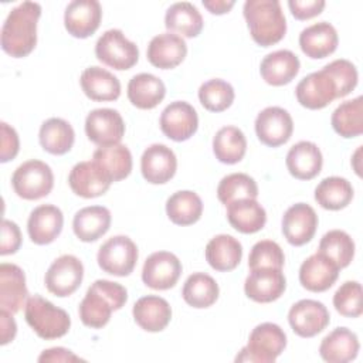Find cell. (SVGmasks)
<instances>
[{
  "label": "cell",
  "instance_id": "6da1fadb",
  "mask_svg": "<svg viewBox=\"0 0 363 363\" xmlns=\"http://www.w3.org/2000/svg\"><path fill=\"white\" fill-rule=\"evenodd\" d=\"M41 6L23 1L6 17L1 27V48L13 58L27 57L37 44V23Z\"/></svg>",
  "mask_w": 363,
  "mask_h": 363
},
{
  "label": "cell",
  "instance_id": "7a4b0ae2",
  "mask_svg": "<svg viewBox=\"0 0 363 363\" xmlns=\"http://www.w3.org/2000/svg\"><path fill=\"white\" fill-rule=\"evenodd\" d=\"M128 301V291L118 282L96 279L79 303L81 322L92 329L104 328L113 311H119Z\"/></svg>",
  "mask_w": 363,
  "mask_h": 363
},
{
  "label": "cell",
  "instance_id": "3957f363",
  "mask_svg": "<svg viewBox=\"0 0 363 363\" xmlns=\"http://www.w3.org/2000/svg\"><path fill=\"white\" fill-rule=\"evenodd\" d=\"M252 40L261 47L279 43L286 33V18L278 0H247L242 7Z\"/></svg>",
  "mask_w": 363,
  "mask_h": 363
},
{
  "label": "cell",
  "instance_id": "277c9868",
  "mask_svg": "<svg viewBox=\"0 0 363 363\" xmlns=\"http://www.w3.org/2000/svg\"><path fill=\"white\" fill-rule=\"evenodd\" d=\"M24 316L37 336L45 340L62 337L71 328L69 315L41 295H33L27 299Z\"/></svg>",
  "mask_w": 363,
  "mask_h": 363
},
{
  "label": "cell",
  "instance_id": "5b68a950",
  "mask_svg": "<svg viewBox=\"0 0 363 363\" xmlns=\"http://www.w3.org/2000/svg\"><path fill=\"white\" fill-rule=\"evenodd\" d=\"M286 347V335L281 326L271 322L257 325L250 333L248 343L237 354L235 362L274 363Z\"/></svg>",
  "mask_w": 363,
  "mask_h": 363
},
{
  "label": "cell",
  "instance_id": "8992f818",
  "mask_svg": "<svg viewBox=\"0 0 363 363\" xmlns=\"http://www.w3.org/2000/svg\"><path fill=\"white\" fill-rule=\"evenodd\" d=\"M11 186L18 197L24 200H38L51 193L54 174L45 162L31 159L21 163L14 170Z\"/></svg>",
  "mask_w": 363,
  "mask_h": 363
},
{
  "label": "cell",
  "instance_id": "52a82bcc",
  "mask_svg": "<svg viewBox=\"0 0 363 363\" xmlns=\"http://www.w3.org/2000/svg\"><path fill=\"white\" fill-rule=\"evenodd\" d=\"M96 58L118 71L132 68L139 60L138 45L118 28L106 30L95 44Z\"/></svg>",
  "mask_w": 363,
  "mask_h": 363
},
{
  "label": "cell",
  "instance_id": "ba28073f",
  "mask_svg": "<svg viewBox=\"0 0 363 363\" xmlns=\"http://www.w3.org/2000/svg\"><path fill=\"white\" fill-rule=\"evenodd\" d=\"M138 257V247L129 237L115 235L99 247L96 261L104 272L115 277H128L133 271Z\"/></svg>",
  "mask_w": 363,
  "mask_h": 363
},
{
  "label": "cell",
  "instance_id": "9c48e42d",
  "mask_svg": "<svg viewBox=\"0 0 363 363\" xmlns=\"http://www.w3.org/2000/svg\"><path fill=\"white\" fill-rule=\"evenodd\" d=\"M84 278V265L79 258L71 254L58 257L47 269L44 284L47 289L60 298L72 295Z\"/></svg>",
  "mask_w": 363,
  "mask_h": 363
},
{
  "label": "cell",
  "instance_id": "30bf717a",
  "mask_svg": "<svg viewBox=\"0 0 363 363\" xmlns=\"http://www.w3.org/2000/svg\"><path fill=\"white\" fill-rule=\"evenodd\" d=\"M294 132V121L289 112L281 106H268L255 118V133L261 143L278 147L286 143Z\"/></svg>",
  "mask_w": 363,
  "mask_h": 363
},
{
  "label": "cell",
  "instance_id": "8fae6325",
  "mask_svg": "<svg viewBox=\"0 0 363 363\" xmlns=\"http://www.w3.org/2000/svg\"><path fill=\"white\" fill-rule=\"evenodd\" d=\"M180 259L169 251L150 254L142 268V281L146 286L157 291L173 288L182 274Z\"/></svg>",
  "mask_w": 363,
  "mask_h": 363
},
{
  "label": "cell",
  "instance_id": "7c38bea8",
  "mask_svg": "<svg viewBox=\"0 0 363 363\" xmlns=\"http://www.w3.org/2000/svg\"><path fill=\"white\" fill-rule=\"evenodd\" d=\"M295 95L298 102L308 109H322L337 98V88L332 75L319 69L302 78L296 85Z\"/></svg>",
  "mask_w": 363,
  "mask_h": 363
},
{
  "label": "cell",
  "instance_id": "4fadbf2b",
  "mask_svg": "<svg viewBox=\"0 0 363 363\" xmlns=\"http://www.w3.org/2000/svg\"><path fill=\"white\" fill-rule=\"evenodd\" d=\"M85 133L98 146L118 145L125 135V122L121 113L111 108H98L85 119Z\"/></svg>",
  "mask_w": 363,
  "mask_h": 363
},
{
  "label": "cell",
  "instance_id": "5bb4252c",
  "mask_svg": "<svg viewBox=\"0 0 363 363\" xmlns=\"http://www.w3.org/2000/svg\"><path fill=\"white\" fill-rule=\"evenodd\" d=\"M112 183L111 176L95 160L77 163L68 174L71 190L84 199H94L105 194Z\"/></svg>",
  "mask_w": 363,
  "mask_h": 363
},
{
  "label": "cell",
  "instance_id": "9a60e30c",
  "mask_svg": "<svg viewBox=\"0 0 363 363\" xmlns=\"http://www.w3.org/2000/svg\"><path fill=\"white\" fill-rule=\"evenodd\" d=\"M288 322L292 330L301 337H313L330 322L328 308L315 299H301L288 312Z\"/></svg>",
  "mask_w": 363,
  "mask_h": 363
},
{
  "label": "cell",
  "instance_id": "2e32d148",
  "mask_svg": "<svg viewBox=\"0 0 363 363\" xmlns=\"http://www.w3.org/2000/svg\"><path fill=\"white\" fill-rule=\"evenodd\" d=\"M162 132L174 142L190 139L199 128V116L196 109L186 101L170 102L159 119Z\"/></svg>",
  "mask_w": 363,
  "mask_h": 363
},
{
  "label": "cell",
  "instance_id": "e0dca14e",
  "mask_svg": "<svg viewBox=\"0 0 363 363\" xmlns=\"http://www.w3.org/2000/svg\"><path fill=\"white\" fill-rule=\"evenodd\" d=\"M286 288V279L281 268L251 269L244 282L245 295L258 303L277 301Z\"/></svg>",
  "mask_w": 363,
  "mask_h": 363
},
{
  "label": "cell",
  "instance_id": "ac0fdd59",
  "mask_svg": "<svg viewBox=\"0 0 363 363\" xmlns=\"http://www.w3.org/2000/svg\"><path fill=\"white\" fill-rule=\"evenodd\" d=\"M318 223V214L309 204L296 203L282 216V234L291 245L301 247L313 238Z\"/></svg>",
  "mask_w": 363,
  "mask_h": 363
},
{
  "label": "cell",
  "instance_id": "d6986e66",
  "mask_svg": "<svg viewBox=\"0 0 363 363\" xmlns=\"http://www.w3.org/2000/svg\"><path fill=\"white\" fill-rule=\"evenodd\" d=\"M102 18V7L96 0H74L68 3L64 13V26L75 38L92 35Z\"/></svg>",
  "mask_w": 363,
  "mask_h": 363
},
{
  "label": "cell",
  "instance_id": "ffe728a7",
  "mask_svg": "<svg viewBox=\"0 0 363 363\" xmlns=\"http://www.w3.org/2000/svg\"><path fill=\"white\" fill-rule=\"evenodd\" d=\"M177 159L174 152L162 143L147 146L140 157L142 176L147 183L164 184L176 173Z\"/></svg>",
  "mask_w": 363,
  "mask_h": 363
},
{
  "label": "cell",
  "instance_id": "44dd1931",
  "mask_svg": "<svg viewBox=\"0 0 363 363\" xmlns=\"http://www.w3.org/2000/svg\"><path fill=\"white\" fill-rule=\"evenodd\" d=\"M187 55V44L174 33H162L155 35L146 50L149 62L160 69L176 68Z\"/></svg>",
  "mask_w": 363,
  "mask_h": 363
},
{
  "label": "cell",
  "instance_id": "7402d4cb",
  "mask_svg": "<svg viewBox=\"0 0 363 363\" xmlns=\"http://www.w3.org/2000/svg\"><path fill=\"white\" fill-rule=\"evenodd\" d=\"M64 216L54 204H41L35 207L28 217L27 231L30 240L37 245L51 244L62 231Z\"/></svg>",
  "mask_w": 363,
  "mask_h": 363
},
{
  "label": "cell",
  "instance_id": "603a6c76",
  "mask_svg": "<svg viewBox=\"0 0 363 363\" xmlns=\"http://www.w3.org/2000/svg\"><path fill=\"white\" fill-rule=\"evenodd\" d=\"M339 277V267L320 252L308 257L299 268V282L311 292L328 291Z\"/></svg>",
  "mask_w": 363,
  "mask_h": 363
},
{
  "label": "cell",
  "instance_id": "cb8c5ba5",
  "mask_svg": "<svg viewBox=\"0 0 363 363\" xmlns=\"http://www.w3.org/2000/svg\"><path fill=\"white\" fill-rule=\"evenodd\" d=\"M337 44V31L328 21L315 23L303 28L299 34V47L302 52L312 60L329 57L336 51Z\"/></svg>",
  "mask_w": 363,
  "mask_h": 363
},
{
  "label": "cell",
  "instance_id": "d4e9b609",
  "mask_svg": "<svg viewBox=\"0 0 363 363\" xmlns=\"http://www.w3.org/2000/svg\"><path fill=\"white\" fill-rule=\"evenodd\" d=\"M28 291L24 271L16 265L3 262L0 265V306L10 313H17L26 306Z\"/></svg>",
  "mask_w": 363,
  "mask_h": 363
},
{
  "label": "cell",
  "instance_id": "484cf974",
  "mask_svg": "<svg viewBox=\"0 0 363 363\" xmlns=\"http://www.w3.org/2000/svg\"><path fill=\"white\" fill-rule=\"evenodd\" d=\"M285 163L291 176L298 180H311L320 173L323 156L318 145L301 140L288 150Z\"/></svg>",
  "mask_w": 363,
  "mask_h": 363
},
{
  "label": "cell",
  "instance_id": "4316f807",
  "mask_svg": "<svg viewBox=\"0 0 363 363\" xmlns=\"http://www.w3.org/2000/svg\"><path fill=\"white\" fill-rule=\"evenodd\" d=\"M299 58L289 50H278L267 54L259 65L262 79L272 86L289 84L299 72Z\"/></svg>",
  "mask_w": 363,
  "mask_h": 363
},
{
  "label": "cell",
  "instance_id": "83f0119b",
  "mask_svg": "<svg viewBox=\"0 0 363 363\" xmlns=\"http://www.w3.org/2000/svg\"><path fill=\"white\" fill-rule=\"evenodd\" d=\"M132 313L135 322L146 332H160L172 319V308L169 302L157 295L139 298L133 305Z\"/></svg>",
  "mask_w": 363,
  "mask_h": 363
},
{
  "label": "cell",
  "instance_id": "f1b7e54d",
  "mask_svg": "<svg viewBox=\"0 0 363 363\" xmlns=\"http://www.w3.org/2000/svg\"><path fill=\"white\" fill-rule=\"evenodd\" d=\"M359 339L354 332L340 326L326 335L319 346V354L329 363H347L359 353Z\"/></svg>",
  "mask_w": 363,
  "mask_h": 363
},
{
  "label": "cell",
  "instance_id": "f546056e",
  "mask_svg": "<svg viewBox=\"0 0 363 363\" xmlns=\"http://www.w3.org/2000/svg\"><path fill=\"white\" fill-rule=\"evenodd\" d=\"M79 84L84 94L92 101H116L121 95L119 79L108 69L96 65L82 71Z\"/></svg>",
  "mask_w": 363,
  "mask_h": 363
},
{
  "label": "cell",
  "instance_id": "4dcf8cb0",
  "mask_svg": "<svg viewBox=\"0 0 363 363\" xmlns=\"http://www.w3.org/2000/svg\"><path fill=\"white\" fill-rule=\"evenodd\" d=\"M111 218V211L104 206L84 207L74 216V234L84 242L96 241L109 230Z\"/></svg>",
  "mask_w": 363,
  "mask_h": 363
},
{
  "label": "cell",
  "instance_id": "1f68e13d",
  "mask_svg": "<svg viewBox=\"0 0 363 363\" xmlns=\"http://www.w3.org/2000/svg\"><path fill=\"white\" fill-rule=\"evenodd\" d=\"M242 258L241 242L228 234L213 237L206 245V259L208 265L220 272H228L238 267Z\"/></svg>",
  "mask_w": 363,
  "mask_h": 363
},
{
  "label": "cell",
  "instance_id": "d6a6232c",
  "mask_svg": "<svg viewBox=\"0 0 363 363\" xmlns=\"http://www.w3.org/2000/svg\"><path fill=\"white\" fill-rule=\"evenodd\" d=\"M227 220L242 234H254L267 223L265 208L255 199H242L227 206Z\"/></svg>",
  "mask_w": 363,
  "mask_h": 363
},
{
  "label": "cell",
  "instance_id": "836d02e7",
  "mask_svg": "<svg viewBox=\"0 0 363 363\" xmlns=\"http://www.w3.org/2000/svg\"><path fill=\"white\" fill-rule=\"evenodd\" d=\"M166 95V86L160 78L153 74L140 72L130 78L128 84V98L139 109L156 108Z\"/></svg>",
  "mask_w": 363,
  "mask_h": 363
},
{
  "label": "cell",
  "instance_id": "e575fe53",
  "mask_svg": "<svg viewBox=\"0 0 363 363\" xmlns=\"http://www.w3.org/2000/svg\"><path fill=\"white\" fill-rule=\"evenodd\" d=\"M203 17L199 9L189 1H179L172 4L164 14V26L169 33H177L193 38L203 30Z\"/></svg>",
  "mask_w": 363,
  "mask_h": 363
},
{
  "label": "cell",
  "instance_id": "d590c367",
  "mask_svg": "<svg viewBox=\"0 0 363 363\" xmlns=\"http://www.w3.org/2000/svg\"><path fill=\"white\" fill-rule=\"evenodd\" d=\"M38 139L41 147L51 155H65L75 142V132L69 122L62 118H50L43 122Z\"/></svg>",
  "mask_w": 363,
  "mask_h": 363
},
{
  "label": "cell",
  "instance_id": "8d00e7d4",
  "mask_svg": "<svg viewBox=\"0 0 363 363\" xmlns=\"http://www.w3.org/2000/svg\"><path fill=\"white\" fill-rule=\"evenodd\" d=\"M166 214L173 224H194L203 214V201L200 196L191 190L176 191L166 201Z\"/></svg>",
  "mask_w": 363,
  "mask_h": 363
},
{
  "label": "cell",
  "instance_id": "74e56055",
  "mask_svg": "<svg viewBox=\"0 0 363 363\" xmlns=\"http://www.w3.org/2000/svg\"><path fill=\"white\" fill-rule=\"evenodd\" d=\"M213 152L218 162L235 164L242 160L247 152V139L241 129L224 126L213 138Z\"/></svg>",
  "mask_w": 363,
  "mask_h": 363
},
{
  "label": "cell",
  "instance_id": "f35d334b",
  "mask_svg": "<svg viewBox=\"0 0 363 363\" xmlns=\"http://www.w3.org/2000/svg\"><path fill=\"white\" fill-rule=\"evenodd\" d=\"M352 199L353 187L345 177H325L315 189V200L325 210H342L350 204Z\"/></svg>",
  "mask_w": 363,
  "mask_h": 363
},
{
  "label": "cell",
  "instance_id": "ab89813d",
  "mask_svg": "<svg viewBox=\"0 0 363 363\" xmlns=\"http://www.w3.org/2000/svg\"><path fill=\"white\" fill-rule=\"evenodd\" d=\"M218 284L216 279L206 272L191 274L182 289L184 302L193 308L203 309L211 306L218 299Z\"/></svg>",
  "mask_w": 363,
  "mask_h": 363
},
{
  "label": "cell",
  "instance_id": "60d3db41",
  "mask_svg": "<svg viewBox=\"0 0 363 363\" xmlns=\"http://www.w3.org/2000/svg\"><path fill=\"white\" fill-rule=\"evenodd\" d=\"M332 126L342 138H356L363 132V98L342 102L332 113Z\"/></svg>",
  "mask_w": 363,
  "mask_h": 363
},
{
  "label": "cell",
  "instance_id": "b9f144b4",
  "mask_svg": "<svg viewBox=\"0 0 363 363\" xmlns=\"http://www.w3.org/2000/svg\"><path fill=\"white\" fill-rule=\"evenodd\" d=\"M98 164H101L111 176L112 182L126 179L132 172V153L125 145L99 146L92 156Z\"/></svg>",
  "mask_w": 363,
  "mask_h": 363
},
{
  "label": "cell",
  "instance_id": "7bdbcfd3",
  "mask_svg": "<svg viewBox=\"0 0 363 363\" xmlns=\"http://www.w3.org/2000/svg\"><path fill=\"white\" fill-rule=\"evenodd\" d=\"M318 252L328 257L342 269L346 268L354 257V241L343 230H330L320 238Z\"/></svg>",
  "mask_w": 363,
  "mask_h": 363
},
{
  "label": "cell",
  "instance_id": "ee69618b",
  "mask_svg": "<svg viewBox=\"0 0 363 363\" xmlns=\"http://www.w3.org/2000/svg\"><path fill=\"white\" fill-rule=\"evenodd\" d=\"M217 197L224 206L242 199H257L258 186L257 182L245 173H231L220 180Z\"/></svg>",
  "mask_w": 363,
  "mask_h": 363
},
{
  "label": "cell",
  "instance_id": "f6af8a7d",
  "mask_svg": "<svg viewBox=\"0 0 363 363\" xmlns=\"http://www.w3.org/2000/svg\"><path fill=\"white\" fill-rule=\"evenodd\" d=\"M235 94L230 82L213 78L206 81L199 88L200 104L210 112H223L231 106Z\"/></svg>",
  "mask_w": 363,
  "mask_h": 363
},
{
  "label": "cell",
  "instance_id": "bcb514c9",
  "mask_svg": "<svg viewBox=\"0 0 363 363\" xmlns=\"http://www.w3.org/2000/svg\"><path fill=\"white\" fill-rule=\"evenodd\" d=\"M335 309L345 318H359L363 313V292L357 281L343 282L333 295Z\"/></svg>",
  "mask_w": 363,
  "mask_h": 363
},
{
  "label": "cell",
  "instance_id": "7dc6e473",
  "mask_svg": "<svg viewBox=\"0 0 363 363\" xmlns=\"http://www.w3.org/2000/svg\"><path fill=\"white\" fill-rule=\"evenodd\" d=\"M285 255L282 248L272 240H261L255 242L248 255L250 269L255 268H281L284 267Z\"/></svg>",
  "mask_w": 363,
  "mask_h": 363
},
{
  "label": "cell",
  "instance_id": "c3c4849f",
  "mask_svg": "<svg viewBox=\"0 0 363 363\" xmlns=\"http://www.w3.org/2000/svg\"><path fill=\"white\" fill-rule=\"evenodd\" d=\"M335 79L336 88H337V98H343L349 95L357 85L359 74L349 60L339 58L335 60L323 67Z\"/></svg>",
  "mask_w": 363,
  "mask_h": 363
},
{
  "label": "cell",
  "instance_id": "681fc988",
  "mask_svg": "<svg viewBox=\"0 0 363 363\" xmlns=\"http://www.w3.org/2000/svg\"><path fill=\"white\" fill-rule=\"evenodd\" d=\"M21 245V233L18 225L14 221L4 218L1 221V244L0 254L10 255L20 250Z\"/></svg>",
  "mask_w": 363,
  "mask_h": 363
},
{
  "label": "cell",
  "instance_id": "f907efd6",
  "mask_svg": "<svg viewBox=\"0 0 363 363\" xmlns=\"http://www.w3.org/2000/svg\"><path fill=\"white\" fill-rule=\"evenodd\" d=\"M1 149H0V162L6 163L9 160H13L20 149V140L18 135L14 128H11L9 123L1 122Z\"/></svg>",
  "mask_w": 363,
  "mask_h": 363
},
{
  "label": "cell",
  "instance_id": "816d5d0a",
  "mask_svg": "<svg viewBox=\"0 0 363 363\" xmlns=\"http://www.w3.org/2000/svg\"><path fill=\"white\" fill-rule=\"evenodd\" d=\"M326 3L323 0H289L288 7L296 20H309L322 13Z\"/></svg>",
  "mask_w": 363,
  "mask_h": 363
},
{
  "label": "cell",
  "instance_id": "f5cc1de1",
  "mask_svg": "<svg viewBox=\"0 0 363 363\" xmlns=\"http://www.w3.org/2000/svg\"><path fill=\"white\" fill-rule=\"evenodd\" d=\"M38 362L40 363H48V362L71 363V362H84V359L74 354L71 350L65 347H50L47 350H43V353L38 356Z\"/></svg>",
  "mask_w": 363,
  "mask_h": 363
},
{
  "label": "cell",
  "instance_id": "db71d44e",
  "mask_svg": "<svg viewBox=\"0 0 363 363\" xmlns=\"http://www.w3.org/2000/svg\"><path fill=\"white\" fill-rule=\"evenodd\" d=\"M13 313H10L6 309L0 311V326H1V345H7L10 343L17 333V325L14 318L11 316Z\"/></svg>",
  "mask_w": 363,
  "mask_h": 363
},
{
  "label": "cell",
  "instance_id": "11a10c76",
  "mask_svg": "<svg viewBox=\"0 0 363 363\" xmlns=\"http://www.w3.org/2000/svg\"><path fill=\"white\" fill-rule=\"evenodd\" d=\"M235 1L233 0H203V6L211 13V14H225L234 7Z\"/></svg>",
  "mask_w": 363,
  "mask_h": 363
},
{
  "label": "cell",
  "instance_id": "9f6ffc18",
  "mask_svg": "<svg viewBox=\"0 0 363 363\" xmlns=\"http://www.w3.org/2000/svg\"><path fill=\"white\" fill-rule=\"evenodd\" d=\"M360 152H362V146H359V147H357V150H356V153H354V156H353V159H352V160L354 162V163H353L354 172H356L359 176L362 174V172H360V167L357 166V162H359V156H360Z\"/></svg>",
  "mask_w": 363,
  "mask_h": 363
}]
</instances>
